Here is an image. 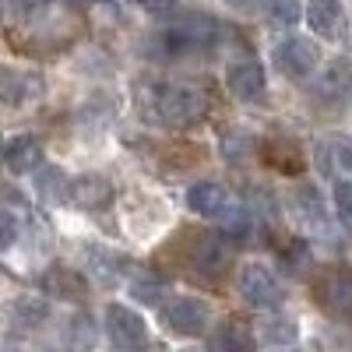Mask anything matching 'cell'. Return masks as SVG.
<instances>
[{
    "label": "cell",
    "instance_id": "6da1fadb",
    "mask_svg": "<svg viewBox=\"0 0 352 352\" xmlns=\"http://www.w3.org/2000/svg\"><path fill=\"white\" fill-rule=\"evenodd\" d=\"M208 113V96L194 85H162L148 99V116L166 127H190Z\"/></svg>",
    "mask_w": 352,
    "mask_h": 352
},
{
    "label": "cell",
    "instance_id": "7a4b0ae2",
    "mask_svg": "<svg viewBox=\"0 0 352 352\" xmlns=\"http://www.w3.org/2000/svg\"><path fill=\"white\" fill-rule=\"evenodd\" d=\"M240 296L254 307H264V310H275L282 307L285 292L278 285V278L264 268V264H247V268L240 272Z\"/></svg>",
    "mask_w": 352,
    "mask_h": 352
},
{
    "label": "cell",
    "instance_id": "3957f363",
    "mask_svg": "<svg viewBox=\"0 0 352 352\" xmlns=\"http://www.w3.org/2000/svg\"><path fill=\"white\" fill-rule=\"evenodd\" d=\"M314 292L331 314H352V268H328L314 282Z\"/></svg>",
    "mask_w": 352,
    "mask_h": 352
},
{
    "label": "cell",
    "instance_id": "277c9868",
    "mask_svg": "<svg viewBox=\"0 0 352 352\" xmlns=\"http://www.w3.org/2000/svg\"><path fill=\"white\" fill-rule=\"evenodd\" d=\"M264 67L261 60H254V56H240V60H232L229 64V74H226V85H229V92L243 99V102H254L264 96Z\"/></svg>",
    "mask_w": 352,
    "mask_h": 352
},
{
    "label": "cell",
    "instance_id": "5b68a950",
    "mask_svg": "<svg viewBox=\"0 0 352 352\" xmlns=\"http://www.w3.org/2000/svg\"><path fill=\"white\" fill-rule=\"evenodd\" d=\"M106 335L116 349H134V345H144V320L131 310V307H120L113 303L106 310Z\"/></svg>",
    "mask_w": 352,
    "mask_h": 352
},
{
    "label": "cell",
    "instance_id": "8992f818",
    "mask_svg": "<svg viewBox=\"0 0 352 352\" xmlns=\"http://www.w3.org/2000/svg\"><path fill=\"white\" fill-rule=\"evenodd\" d=\"M162 320L176 335H201L204 324H208V307L194 296H180L162 307Z\"/></svg>",
    "mask_w": 352,
    "mask_h": 352
},
{
    "label": "cell",
    "instance_id": "52a82bcc",
    "mask_svg": "<svg viewBox=\"0 0 352 352\" xmlns=\"http://www.w3.org/2000/svg\"><path fill=\"white\" fill-rule=\"evenodd\" d=\"M67 197L74 201V208L81 212H102L106 204L113 201V184L99 173H85L78 180L67 184Z\"/></svg>",
    "mask_w": 352,
    "mask_h": 352
},
{
    "label": "cell",
    "instance_id": "ba28073f",
    "mask_svg": "<svg viewBox=\"0 0 352 352\" xmlns=\"http://www.w3.org/2000/svg\"><path fill=\"white\" fill-rule=\"evenodd\" d=\"M317 46L310 43V39H303V36H292V39H285L278 50H275V64H278V71H285L289 78H307L314 67H317Z\"/></svg>",
    "mask_w": 352,
    "mask_h": 352
},
{
    "label": "cell",
    "instance_id": "9c48e42d",
    "mask_svg": "<svg viewBox=\"0 0 352 352\" xmlns=\"http://www.w3.org/2000/svg\"><path fill=\"white\" fill-rule=\"evenodd\" d=\"M229 257H232V250H229L226 236H212V232H208V236H201V240H197V250H194L197 272L219 278V275L229 268Z\"/></svg>",
    "mask_w": 352,
    "mask_h": 352
},
{
    "label": "cell",
    "instance_id": "30bf717a",
    "mask_svg": "<svg viewBox=\"0 0 352 352\" xmlns=\"http://www.w3.org/2000/svg\"><path fill=\"white\" fill-rule=\"evenodd\" d=\"M215 21L212 18H201V14H194V18H187V21H180L176 28H169V46L173 50H190V46H204V43H212L215 39Z\"/></svg>",
    "mask_w": 352,
    "mask_h": 352
},
{
    "label": "cell",
    "instance_id": "8fae6325",
    "mask_svg": "<svg viewBox=\"0 0 352 352\" xmlns=\"http://www.w3.org/2000/svg\"><path fill=\"white\" fill-rule=\"evenodd\" d=\"M43 289L56 300H81L88 296V282L74 272V268H50L43 275Z\"/></svg>",
    "mask_w": 352,
    "mask_h": 352
},
{
    "label": "cell",
    "instance_id": "7c38bea8",
    "mask_svg": "<svg viewBox=\"0 0 352 352\" xmlns=\"http://www.w3.org/2000/svg\"><path fill=\"white\" fill-rule=\"evenodd\" d=\"M4 162H8V169L11 173H32L39 162H43V144L36 141V138H28V134H21V138H14L8 148H4Z\"/></svg>",
    "mask_w": 352,
    "mask_h": 352
},
{
    "label": "cell",
    "instance_id": "4fadbf2b",
    "mask_svg": "<svg viewBox=\"0 0 352 352\" xmlns=\"http://www.w3.org/2000/svg\"><path fill=\"white\" fill-rule=\"evenodd\" d=\"M257 338L240 324V320H226V324H219L212 335H208V349L215 352H243V349H254Z\"/></svg>",
    "mask_w": 352,
    "mask_h": 352
},
{
    "label": "cell",
    "instance_id": "5bb4252c",
    "mask_svg": "<svg viewBox=\"0 0 352 352\" xmlns=\"http://www.w3.org/2000/svg\"><path fill=\"white\" fill-rule=\"evenodd\" d=\"M187 204H190V212L197 215H222L226 212V204H229V194L219 187V184H194L187 190Z\"/></svg>",
    "mask_w": 352,
    "mask_h": 352
},
{
    "label": "cell",
    "instance_id": "9a60e30c",
    "mask_svg": "<svg viewBox=\"0 0 352 352\" xmlns=\"http://www.w3.org/2000/svg\"><path fill=\"white\" fill-rule=\"evenodd\" d=\"M307 21L317 36H338L342 28V4L338 0H310L307 4Z\"/></svg>",
    "mask_w": 352,
    "mask_h": 352
},
{
    "label": "cell",
    "instance_id": "2e32d148",
    "mask_svg": "<svg viewBox=\"0 0 352 352\" xmlns=\"http://www.w3.org/2000/svg\"><path fill=\"white\" fill-rule=\"evenodd\" d=\"M36 81L32 78H25V74H0V102H8V106H21L25 99H32L36 92Z\"/></svg>",
    "mask_w": 352,
    "mask_h": 352
},
{
    "label": "cell",
    "instance_id": "e0dca14e",
    "mask_svg": "<svg viewBox=\"0 0 352 352\" xmlns=\"http://www.w3.org/2000/svg\"><path fill=\"white\" fill-rule=\"evenodd\" d=\"M296 338H300V331H296L292 320H264L261 335H257V345H292Z\"/></svg>",
    "mask_w": 352,
    "mask_h": 352
},
{
    "label": "cell",
    "instance_id": "ac0fdd59",
    "mask_svg": "<svg viewBox=\"0 0 352 352\" xmlns=\"http://www.w3.org/2000/svg\"><path fill=\"white\" fill-rule=\"evenodd\" d=\"M268 162H275L282 173H296V169H303L300 148H296L292 141H272V144H268Z\"/></svg>",
    "mask_w": 352,
    "mask_h": 352
},
{
    "label": "cell",
    "instance_id": "d6986e66",
    "mask_svg": "<svg viewBox=\"0 0 352 352\" xmlns=\"http://www.w3.org/2000/svg\"><path fill=\"white\" fill-rule=\"evenodd\" d=\"M264 11H268L272 21L278 25H296L303 8H300V0H264Z\"/></svg>",
    "mask_w": 352,
    "mask_h": 352
},
{
    "label": "cell",
    "instance_id": "ffe728a7",
    "mask_svg": "<svg viewBox=\"0 0 352 352\" xmlns=\"http://www.w3.org/2000/svg\"><path fill=\"white\" fill-rule=\"evenodd\" d=\"M11 314H14V320L21 328H36L39 320L46 317V307L36 300V296H28V300H18L14 307H11Z\"/></svg>",
    "mask_w": 352,
    "mask_h": 352
},
{
    "label": "cell",
    "instance_id": "44dd1931",
    "mask_svg": "<svg viewBox=\"0 0 352 352\" xmlns=\"http://www.w3.org/2000/svg\"><path fill=\"white\" fill-rule=\"evenodd\" d=\"M278 257H282V268H285V272H303L300 264L310 261V250H307L303 240H289V247H282Z\"/></svg>",
    "mask_w": 352,
    "mask_h": 352
},
{
    "label": "cell",
    "instance_id": "7402d4cb",
    "mask_svg": "<svg viewBox=\"0 0 352 352\" xmlns=\"http://www.w3.org/2000/svg\"><path fill=\"white\" fill-rule=\"evenodd\" d=\"M60 184H64V173H60V169H46V173H39V194H43V197H53V201H56V197H64L67 190H64Z\"/></svg>",
    "mask_w": 352,
    "mask_h": 352
},
{
    "label": "cell",
    "instance_id": "603a6c76",
    "mask_svg": "<svg viewBox=\"0 0 352 352\" xmlns=\"http://www.w3.org/2000/svg\"><path fill=\"white\" fill-rule=\"evenodd\" d=\"M335 208L342 212V219L352 226V180H342L335 187Z\"/></svg>",
    "mask_w": 352,
    "mask_h": 352
},
{
    "label": "cell",
    "instance_id": "cb8c5ba5",
    "mask_svg": "<svg viewBox=\"0 0 352 352\" xmlns=\"http://www.w3.org/2000/svg\"><path fill=\"white\" fill-rule=\"evenodd\" d=\"M14 236H18L14 215H11V212H0V250H8V247L14 243Z\"/></svg>",
    "mask_w": 352,
    "mask_h": 352
},
{
    "label": "cell",
    "instance_id": "d4e9b609",
    "mask_svg": "<svg viewBox=\"0 0 352 352\" xmlns=\"http://www.w3.org/2000/svg\"><path fill=\"white\" fill-rule=\"evenodd\" d=\"M134 296L141 303H159V282H134Z\"/></svg>",
    "mask_w": 352,
    "mask_h": 352
},
{
    "label": "cell",
    "instance_id": "484cf974",
    "mask_svg": "<svg viewBox=\"0 0 352 352\" xmlns=\"http://www.w3.org/2000/svg\"><path fill=\"white\" fill-rule=\"evenodd\" d=\"M11 8H14L18 14H25V18H32V14L46 11V0H11Z\"/></svg>",
    "mask_w": 352,
    "mask_h": 352
},
{
    "label": "cell",
    "instance_id": "4316f807",
    "mask_svg": "<svg viewBox=\"0 0 352 352\" xmlns=\"http://www.w3.org/2000/svg\"><path fill=\"white\" fill-rule=\"evenodd\" d=\"M229 8H236V11H250V8H257V0H226Z\"/></svg>",
    "mask_w": 352,
    "mask_h": 352
},
{
    "label": "cell",
    "instance_id": "83f0119b",
    "mask_svg": "<svg viewBox=\"0 0 352 352\" xmlns=\"http://www.w3.org/2000/svg\"><path fill=\"white\" fill-rule=\"evenodd\" d=\"M67 8H74V11H81V8H88V0H64Z\"/></svg>",
    "mask_w": 352,
    "mask_h": 352
},
{
    "label": "cell",
    "instance_id": "f1b7e54d",
    "mask_svg": "<svg viewBox=\"0 0 352 352\" xmlns=\"http://www.w3.org/2000/svg\"><path fill=\"white\" fill-rule=\"evenodd\" d=\"M0 162H4V141H0Z\"/></svg>",
    "mask_w": 352,
    "mask_h": 352
},
{
    "label": "cell",
    "instance_id": "f546056e",
    "mask_svg": "<svg viewBox=\"0 0 352 352\" xmlns=\"http://www.w3.org/2000/svg\"><path fill=\"white\" fill-rule=\"evenodd\" d=\"M0 18H4V0H0Z\"/></svg>",
    "mask_w": 352,
    "mask_h": 352
},
{
    "label": "cell",
    "instance_id": "4dcf8cb0",
    "mask_svg": "<svg viewBox=\"0 0 352 352\" xmlns=\"http://www.w3.org/2000/svg\"><path fill=\"white\" fill-rule=\"evenodd\" d=\"M138 4H144V0H138Z\"/></svg>",
    "mask_w": 352,
    "mask_h": 352
}]
</instances>
